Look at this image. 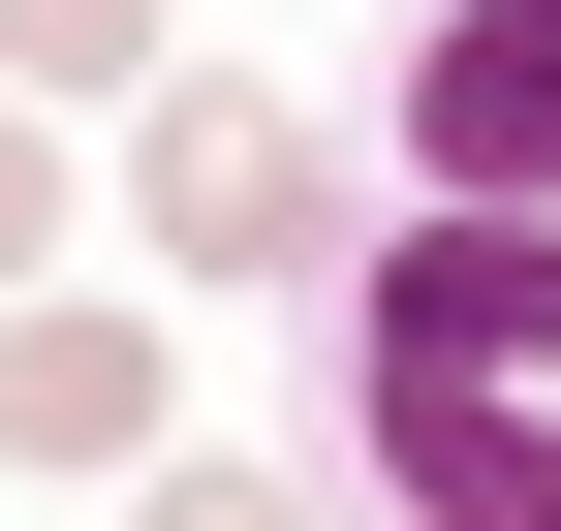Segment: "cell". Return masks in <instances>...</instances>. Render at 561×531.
Instances as JSON below:
<instances>
[{
  "mask_svg": "<svg viewBox=\"0 0 561 531\" xmlns=\"http://www.w3.org/2000/svg\"><path fill=\"white\" fill-rule=\"evenodd\" d=\"M343 438L405 470V531H561V219L530 188L375 219V407Z\"/></svg>",
  "mask_w": 561,
  "mask_h": 531,
  "instance_id": "obj_1",
  "label": "cell"
},
{
  "mask_svg": "<svg viewBox=\"0 0 561 531\" xmlns=\"http://www.w3.org/2000/svg\"><path fill=\"white\" fill-rule=\"evenodd\" d=\"M32 125H62V94H0V282L62 250V157H32Z\"/></svg>",
  "mask_w": 561,
  "mask_h": 531,
  "instance_id": "obj_6",
  "label": "cell"
},
{
  "mask_svg": "<svg viewBox=\"0 0 561 531\" xmlns=\"http://www.w3.org/2000/svg\"><path fill=\"white\" fill-rule=\"evenodd\" d=\"M125 219H157V282H280V250H343V157L280 94H219V63H157L125 94Z\"/></svg>",
  "mask_w": 561,
  "mask_h": 531,
  "instance_id": "obj_2",
  "label": "cell"
},
{
  "mask_svg": "<svg viewBox=\"0 0 561 531\" xmlns=\"http://www.w3.org/2000/svg\"><path fill=\"white\" fill-rule=\"evenodd\" d=\"M405 157L561 219V0H437V63H405Z\"/></svg>",
  "mask_w": 561,
  "mask_h": 531,
  "instance_id": "obj_3",
  "label": "cell"
},
{
  "mask_svg": "<svg viewBox=\"0 0 561 531\" xmlns=\"http://www.w3.org/2000/svg\"><path fill=\"white\" fill-rule=\"evenodd\" d=\"M157 531H312V500H280V470H157Z\"/></svg>",
  "mask_w": 561,
  "mask_h": 531,
  "instance_id": "obj_7",
  "label": "cell"
},
{
  "mask_svg": "<svg viewBox=\"0 0 561 531\" xmlns=\"http://www.w3.org/2000/svg\"><path fill=\"white\" fill-rule=\"evenodd\" d=\"M0 94H157V0H0Z\"/></svg>",
  "mask_w": 561,
  "mask_h": 531,
  "instance_id": "obj_5",
  "label": "cell"
},
{
  "mask_svg": "<svg viewBox=\"0 0 561 531\" xmlns=\"http://www.w3.org/2000/svg\"><path fill=\"white\" fill-rule=\"evenodd\" d=\"M0 438H32V470H125V438H157V313L32 282V313H0Z\"/></svg>",
  "mask_w": 561,
  "mask_h": 531,
  "instance_id": "obj_4",
  "label": "cell"
}]
</instances>
